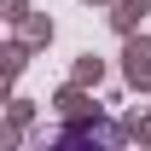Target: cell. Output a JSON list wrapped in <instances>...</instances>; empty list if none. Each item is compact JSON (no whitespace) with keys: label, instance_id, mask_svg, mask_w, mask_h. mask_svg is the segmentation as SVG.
Instances as JSON below:
<instances>
[{"label":"cell","instance_id":"6da1fadb","mask_svg":"<svg viewBox=\"0 0 151 151\" xmlns=\"http://www.w3.org/2000/svg\"><path fill=\"white\" fill-rule=\"evenodd\" d=\"M128 76L134 81H151V47H134L128 52Z\"/></svg>","mask_w":151,"mask_h":151}]
</instances>
